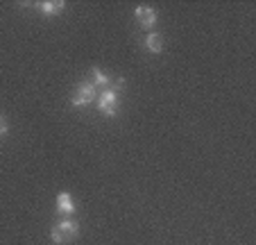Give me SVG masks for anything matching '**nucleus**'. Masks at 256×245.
Here are the masks:
<instances>
[{
	"label": "nucleus",
	"instance_id": "obj_1",
	"mask_svg": "<svg viewBox=\"0 0 256 245\" xmlns=\"http://www.w3.org/2000/svg\"><path fill=\"white\" fill-rule=\"evenodd\" d=\"M78 234H80V225L72 220V218H64V220H59L57 225L50 229V238L57 245L70 243V240L78 238Z\"/></svg>",
	"mask_w": 256,
	"mask_h": 245
},
{
	"label": "nucleus",
	"instance_id": "obj_2",
	"mask_svg": "<svg viewBox=\"0 0 256 245\" xmlns=\"http://www.w3.org/2000/svg\"><path fill=\"white\" fill-rule=\"evenodd\" d=\"M98 98V89L93 87L91 82H82L78 87V91L72 93L70 98V105L75 107V109H82V107H88L93 100Z\"/></svg>",
	"mask_w": 256,
	"mask_h": 245
},
{
	"label": "nucleus",
	"instance_id": "obj_3",
	"mask_svg": "<svg viewBox=\"0 0 256 245\" xmlns=\"http://www.w3.org/2000/svg\"><path fill=\"white\" fill-rule=\"evenodd\" d=\"M98 109H100L104 116L114 118L118 111V93L114 91V89H104V91L98 96Z\"/></svg>",
	"mask_w": 256,
	"mask_h": 245
},
{
	"label": "nucleus",
	"instance_id": "obj_4",
	"mask_svg": "<svg viewBox=\"0 0 256 245\" xmlns=\"http://www.w3.org/2000/svg\"><path fill=\"white\" fill-rule=\"evenodd\" d=\"M134 19L138 21V25H140V28L150 30V28H154V25H156V12L152 10V7L138 5V7H136V10H134Z\"/></svg>",
	"mask_w": 256,
	"mask_h": 245
},
{
	"label": "nucleus",
	"instance_id": "obj_5",
	"mask_svg": "<svg viewBox=\"0 0 256 245\" xmlns=\"http://www.w3.org/2000/svg\"><path fill=\"white\" fill-rule=\"evenodd\" d=\"M57 213H62V216H66V218H70V216H75V200H72V195L68 191H62L57 195Z\"/></svg>",
	"mask_w": 256,
	"mask_h": 245
},
{
	"label": "nucleus",
	"instance_id": "obj_6",
	"mask_svg": "<svg viewBox=\"0 0 256 245\" xmlns=\"http://www.w3.org/2000/svg\"><path fill=\"white\" fill-rule=\"evenodd\" d=\"M143 46L148 53L159 55V53H164V37L159 32H148V37L143 39Z\"/></svg>",
	"mask_w": 256,
	"mask_h": 245
},
{
	"label": "nucleus",
	"instance_id": "obj_7",
	"mask_svg": "<svg viewBox=\"0 0 256 245\" xmlns=\"http://www.w3.org/2000/svg\"><path fill=\"white\" fill-rule=\"evenodd\" d=\"M64 7H66V3H62V0H46V3H36V10H39V14L44 16H59L64 12Z\"/></svg>",
	"mask_w": 256,
	"mask_h": 245
},
{
	"label": "nucleus",
	"instance_id": "obj_8",
	"mask_svg": "<svg viewBox=\"0 0 256 245\" xmlns=\"http://www.w3.org/2000/svg\"><path fill=\"white\" fill-rule=\"evenodd\" d=\"M91 84L93 87H102V89H109L112 87V77H106L100 68H91Z\"/></svg>",
	"mask_w": 256,
	"mask_h": 245
},
{
	"label": "nucleus",
	"instance_id": "obj_9",
	"mask_svg": "<svg viewBox=\"0 0 256 245\" xmlns=\"http://www.w3.org/2000/svg\"><path fill=\"white\" fill-rule=\"evenodd\" d=\"M109 89H114L116 93H120L122 89H125V77H118V80H114V82H112V87H109Z\"/></svg>",
	"mask_w": 256,
	"mask_h": 245
},
{
	"label": "nucleus",
	"instance_id": "obj_10",
	"mask_svg": "<svg viewBox=\"0 0 256 245\" xmlns=\"http://www.w3.org/2000/svg\"><path fill=\"white\" fill-rule=\"evenodd\" d=\"M7 134V123H5V118L0 116V136H5Z\"/></svg>",
	"mask_w": 256,
	"mask_h": 245
}]
</instances>
